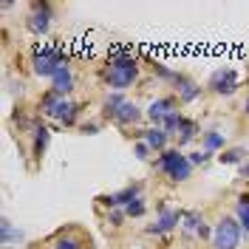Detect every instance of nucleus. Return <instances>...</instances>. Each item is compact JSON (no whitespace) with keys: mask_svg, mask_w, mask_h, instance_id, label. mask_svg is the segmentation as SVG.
Listing matches in <instances>:
<instances>
[{"mask_svg":"<svg viewBox=\"0 0 249 249\" xmlns=\"http://www.w3.org/2000/svg\"><path fill=\"white\" fill-rule=\"evenodd\" d=\"M26 29H29L31 34H46V31L51 29V6H48V3H34V6H31Z\"/></svg>","mask_w":249,"mask_h":249,"instance_id":"0eeeda50","label":"nucleus"},{"mask_svg":"<svg viewBox=\"0 0 249 249\" xmlns=\"http://www.w3.org/2000/svg\"><path fill=\"white\" fill-rule=\"evenodd\" d=\"M181 221H184V232H198L201 230V215L198 213H184Z\"/></svg>","mask_w":249,"mask_h":249,"instance_id":"4be33fe9","label":"nucleus"},{"mask_svg":"<svg viewBox=\"0 0 249 249\" xmlns=\"http://www.w3.org/2000/svg\"><path fill=\"white\" fill-rule=\"evenodd\" d=\"M159 210H161V215L156 218L153 227L144 230L147 235H164V232H170L176 224H181V213H173V210H167V207H159Z\"/></svg>","mask_w":249,"mask_h":249,"instance_id":"9d476101","label":"nucleus"},{"mask_svg":"<svg viewBox=\"0 0 249 249\" xmlns=\"http://www.w3.org/2000/svg\"><path fill=\"white\" fill-rule=\"evenodd\" d=\"M238 71L235 68H218V71H213V77H210V82H207V88L213 93H218V96H232L235 91H238Z\"/></svg>","mask_w":249,"mask_h":249,"instance_id":"423d86ee","label":"nucleus"},{"mask_svg":"<svg viewBox=\"0 0 249 249\" xmlns=\"http://www.w3.org/2000/svg\"><path fill=\"white\" fill-rule=\"evenodd\" d=\"M244 156H247L244 147H232V150H224L218 159H221L224 164H241V161H244Z\"/></svg>","mask_w":249,"mask_h":249,"instance_id":"aec40b11","label":"nucleus"},{"mask_svg":"<svg viewBox=\"0 0 249 249\" xmlns=\"http://www.w3.org/2000/svg\"><path fill=\"white\" fill-rule=\"evenodd\" d=\"M48 147V130L46 127H34V156H43Z\"/></svg>","mask_w":249,"mask_h":249,"instance_id":"a211bd4d","label":"nucleus"},{"mask_svg":"<svg viewBox=\"0 0 249 249\" xmlns=\"http://www.w3.org/2000/svg\"><path fill=\"white\" fill-rule=\"evenodd\" d=\"M0 230H3V244H9L12 238H17V241L23 238L20 232H15V230H12V221H9V218H3V224H0Z\"/></svg>","mask_w":249,"mask_h":249,"instance_id":"5701e85b","label":"nucleus"},{"mask_svg":"<svg viewBox=\"0 0 249 249\" xmlns=\"http://www.w3.org/2000/svg\"><path fill=\"white\" fill-rule=\"evenodd\" d=\"M176 88H178V99H181V102H196V99L201 96L198 82H193V79L184 77V74H178V79H176Z\"/></svg>","mask_w":249,"mask_h":249,"instance_id":"ddd939ff","label":"nucleus"},{"mask_svg":"<svg viewBox=\"0 0 249 249\" xmlns=\"http://www.w3.org/2000/svg\"><path fill=\"white\" fill-rule=\"evenodd\" d=\"M139 193H142V184H130V187H124V190H119V193H113V196H102L99 201L105 204V207H110V210H116V207L133 204L139 198Z\"/></svg>","mask_w":249,"mask_h":249,"instance_id":"1a4fd4ad","label":"nucleus"},{"mask_svg":"<svg viewBox=\"0 0 249 249\" xmlns=\"http://www.w3.org/2000/svg\"><path fill=\"white\" fill-rule=\"evenodd\" d=\"M235 213H238V224H241V230L249 235V193H241V196H238Z\"/></svg>","mask_w":249,"mask_h":249,"instance_id":"2eb2a0df","label":"nucleus"},{"mask_svg":"<svg viewBox=\"0 0 249 249\" xmlns=\"http://www.w3.org/2000/svg\"><path fill=\"white\" fill-rule=\"evenodd\" d=\"M122 218H124V210H122V213H119V210H113V213L108 215V224H110V227H119V221H122Z\"/></svg>","mask_w":249,"mask_h":249,"instance_id":"a878e982","label":"nucleus"},{"mask_svg":"<svg viewBox=\"0 0 249 249\" xmlns=\"http://www.w3.org/2000/svg\"><path fill=\"white\" fill-rule=\"evenodd\" d=\"M144 213H147V204H144V198H142V196L133 204H127V207H124V215H127V218H142Z\"/></svg>","mask_w":249,"mask_h":249,"instance_id":"412c9836","label":"nucleus"},{"mask_svg":"<svg viewBox=\"0 0 249 249\" xmlns=\"http://www.w3.org/2000/svg\"><path fill=\"white\" fill-rule=\"evenodd\" d=\"M173 110H178L176 99H173V96H161V99L150 102V108H147V119H150L156 127H161V124H164V119L170 116Z\"/></svg>","mask_w":249,"mask_h":249,"instance_id":"6e6552de","label":"nucleus"},{"mask_svg":"<svg viewBox=\"0 0 249 249\" xmlns=\"http://www.w3.org/2000/svg\"><path fill=\"white\" fill-rule=\"evenodd\" d=\"M147 153H150V147H147L144 142H139V144H136V156H139V159H147Z\"/></svg>","mask_w":249,"mask_h":249,"instance_id":"bb28decb","label":"nucleus"},{"mask_svg":"<svg viewBox=\"0 0 249 249\" xmlns=\"http://www.w3.org/2000/svg\"><path fill=\"white\" fill-rule=\"evenodd\" d=\"M62 68H68V57L60 48H37L34 51V74L54 79Z\"/></svg>","mask_w":249,"mask_h":249,"instance_id":"20e7f679","label":"nucleus"},{"mask_svg":"<svg viewBox=\"0 0 249 249\" xmlns=\"http://www.w3.org/2000/svg\"><path fill=\"white\" fill-rule=\"evenodd\" d=\"M156 167H159L161 173H167V178H170L173 184L187 181V178H190V173H193L190 159H187L178 147H176V150H164V153L156 159Z\"/></svg>","mask_w":249,"mask_h":249,"instance_id":"f03ea898","label":"nucleus"},{"mask_svg":"<svg viewBox=\"0 0 249 249\" xmlns=\"http://www.w3.org/2000/svg\"><path fill=\"white\" fill-rule=\"evenodd\" d=\"M110 119H113L116 124H122V127H127V124H136L142 119V110L136 108L133 102H127V99H124L122 105L113 110V116H110Z\"/></svg>","mask_w":249,"mask_h":249,"instance_id":"9b49d317","label":"nucleus"},{"mask_svg":"<svg viewBox=\"0 0 249 249\" xmlns=\"http://www.w3.org/2000/svg\"><path fill=\"white\" fill-rule=\"evenodd\" d=\"M241 173H244V176H249V161H244V164H241Z\"/></svg>","mask_w":249,"mask_h":249,"instance_id":"cd10ccee","label":"nucleus"},{"mask_svg":"<svg viewBox=\"0 0 249 249\" xmlns=\"http://www.w3.org/2000/svg\"><path fill=\"white\" fill-rule=\"evenodd\" d=\"M244 110H247V113H249V96H247V102H244Z\"/></svg>","mask_w":249,"mask_h":249,"instance_id":"c85d7f7f","label":"nucleus"},{"mask_svg":"<svg viewBox=\"0 0 249 249\" xmlns=\"http://www.w3.org/2000/svg\"><path fill=\"white\" fill-rule=\"evenodd\" d=\"M181 124H184V116H181L178 110H173L170 116L164 119V124H161V127H164V133H167V136H173L176 130H181Z\"/></svg>","mask_w":249,"mask_h":249,"instance_id":"6ab92c4d","label":"nucleus"},{"mask_svg":"<svg viewBox=\"0 0 249 249\" xmlns=\"http://www.w3.org/2000/svg\"><path fill=\"white\" fill-rule=\"evenodd\" d=\"M181 136H178V144H187V142H193L198 136V122H193V119H184L181 124V130H178Z\"/></svg>","mask_w":249,"mask_h":249,"instance_id":"f3484780","label":"nucleus"},{"mask_svg":"<svg viewBox=\"0 0 249 249\" xmlns=\"http://www.w3.org/2000/svg\"><path fill=\"white\" fill-rule=\"evenodd\" d=\"M51 91L60 93V96H65V93L74 91V74H71V68H62L60 74L51 79Z\"/></svg>","mask_w":249,"mask_h":249,"instance_id":"4468645a","label":"nucleus"},{"mask_svg":"<svg viewBox=\"0 0 249 249\" xmlns=\"http://www.w3.org/2000/svg\"><path fill=\"white\" fill-rule=\"evenodd\" d=\"M82 247V244H79L77 238H71V235H68V238H57V241H54V249H79Z\"/></svg>","mask_w":249,"mask_h":249,"instance_id":"b1692460","label":"nucleus"},{"mask_svg":"<svg viewBox=\"0 0 249 249\" xmlns=\"http://www.w3.org/2000/svg\"><path fill=\"white\" fill-rule=\"evenodd\" d=\"M201 136H204V150H207V153H215V150L224 147V133H221V130H207Z\"/></svg>","mask_w":249,"mask_h":249,"instance_id":"dca6fc26","label":"nucleus"},{"mask_svg":"<svg viewBox=\"0 0 249 249\" xmlns=\"http://www.w3.org/2000/svg\"><path fill=\"white\" fill-rule=\"evenodd\" d=\"M210 156H213V153H207V150H196V153H190L187 159H190V164L196 167V164H207V161H210Z\"/></svg>","mask_w":249,"mask_h":249,"instance_id":"393cba45","label":"nucleus"},{"mask_svg":"<svg viewBox=\"0 0 249 249\" xmlns=\"http://www.w3.org/2000/svg\"><path fill=\"white\" fill-rule=\"evenodd\" d=\"M40 108H43L46 116L57 119L60 124H74L77 122V113H79V105H74L71 99H65V96H60V93H54V91H48L43 96Z\"/></svg>","mask_w":249,"mask_h":249,"instance_id":"7ed1b4c3","label":"nucleus"},{"mask_svg":"<svg viewBox=\"0 0 249 249\" xmlns=\"http://www.w3.org/2000/svg\"><path fill=\"white\" fill-rule=\"evenodd\" d=\"M142 136V142L150 147V150H159V153H164L167 150V133H164V127H150V130H142L139 133Z\"/></svg>","mask_w":249,"mask_h":249,"instance_id":"f8f14e48","label":"nucleus"},{"mask_svg":"<svg viewBox=\"0 0 249 249\" xmlns=\"http://www.w3.org/2000/svg\"><path fill=\"white\" fill-rule=\"evenodd\" d=\"M139 77V65L136 60L122 51V48H116V51H110L108 54V68H105V85L113 88V91H124L127 85H133V79Z\"/></svg>","mask_w":249,"mask_h":249,"instance_id":"f257e3e1","label":"nucleus"},{"mask_svg":"<svg viewBox=\"0 0 249 249\" xmlns=\"http://www.w3.org/2000/svg\"><path fill=\"white\" fill-rule=\"evenodd\" d=\"M241 224L235 218H218L215 230H213V249H238L241 244Z\"/></svg>","mask_w":249,"mask_h":249,"instance_id":"39448f33","label":"nucleus"}]
</instances>
